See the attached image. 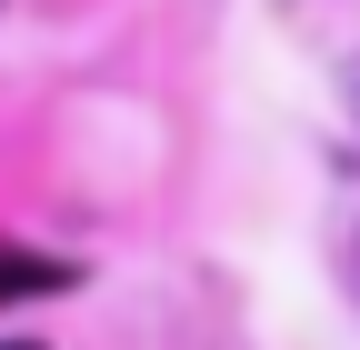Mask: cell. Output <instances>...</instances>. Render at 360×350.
I'll use <instances>...</instances> for the list:
<instances>
[{
	"mask_svg": "<svg viewBox=\"0 0 360 350\" xmlns=\"http://www.w3.org/2000/svg\"><path fill=\"white\" fill-rule=\"evenodd\" d=\"M350 101H360V80H350Z\"/></svg>",
	"mask_w": 360,
	"mask_h": 350,
	"instance_id": "cell-3",
	"label": "cell"
},
{
	"mask_svg": "<svg viewBox=\"0 0 360 350\" xmlns=\"http://www.w3.org/2000/svg\"><path fill=\"white\" fill-rule=\"evenodd\" d=\"M30 290H70V260H30V250H0V300H30Z\"/></svg>",
	"mask_w": 360,
	"mask_h": 350,
	"instance_id": "cell-1",
	"label": "cell"
},
{
	"mask_svg": "<svg viewBox=\"0 0 360 350\" xmlns=\"http://www.w3.org/2000/svg\"><path fill=\"white\" fill-rule=\"evenodd\" d=\"M0 350H30V340H0Z\"/></svg>",
	"mask_w": 360,
	"mask_h": 350,
	"instance_id": "cell-2",
	"label": "cell"
}]
</instances>
